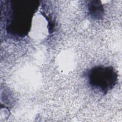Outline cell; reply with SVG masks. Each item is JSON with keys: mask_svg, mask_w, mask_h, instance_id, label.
Returning a JSON list of instances; mask_svg holds the SVG:
<instances>
[{"mask_svg": "<svg viewBox=\"0 0 122 122\" xmlns=\"http://www.w3.org/2000/svg\"><path fill=\"white\" fill-rule=\"evenodd\" d=\"M88 82L93 89L107 92L113 88L117 81V75L110 67L98 66L91 69L87 74Z\"/></svg>", "mask_w": 122, "mask_h": 122, "instance_id": "1", "label": "cell"}, {"mask_svg": "<svg viewBox=\"0 0 122 122\" xmlns=\"http://www.w3.org/2000/svg\"><path fill=\"white\" fill-rule=\"evenodd\" d=\"M90 16L94 19H99L102 16L103 9L101 2L98 0L89 1L88 4Z\"/></svg>", "mask_w": 122, "mask_h": 122, "instance_id": "2", "label": "cell"}]
</instances>
